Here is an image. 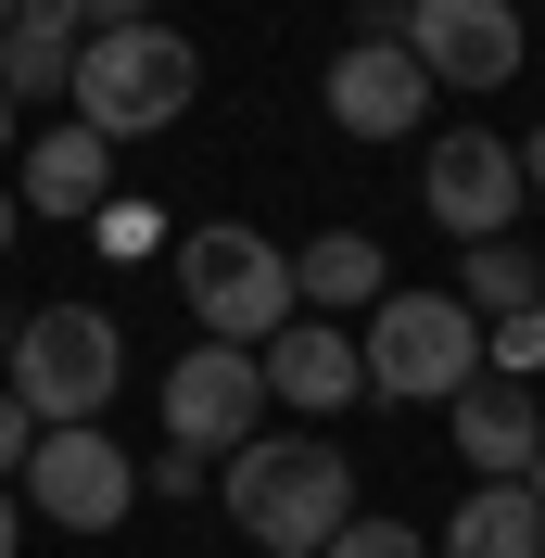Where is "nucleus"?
Returning <instances> with one entry per match:
<instances>
[{
	"label": "nucleus",
	"mask_w": 545,
	"mask_h": 558,
	"mask_svg": "<svg viewBox=\"0 0 545 558\" xmlns=\"http://www.w3.org/2000/svg\"><path fill=\"white\" fill-rule=\"evenodd\" d=\"M254 368H267V407H305V418H342L355 393H368V355H355L342 317H292V330H267Z\"/></svg>",
	"instance_id": "11"
},
{
	"label": "nucleus",
	"mask_w": 545,
	"mask_h": 558,
	"mask_svg": "<svg viewBox=\"0 0 545 558\" xmlns=\"http://www.w3.org/2000/svg\"><path fill=\"white\" fill-rule=\"evenodd\" d=\"M13 546H26V495L0 483V558H13Z\"/></svg>",
	"instance_id": "25"
},
{
	"label": "nucleus",
	"mask_w": 545,
	"mask_h": 558,
	"mask_svg": "<svg viewBox=\"0 0 545 558\" xmlns=\"http://www.w3.org/2000/svg\"><path fill=\"white\" fill-rule=\"evenodd\" d=\"M76 38H89V0H13V26H0V102H64L76 76Z\"/></svg>",
	"instance_id": "13"
},
{
	"label": "nucleus",
	"mask_w": 545,
	"mask_h": 558,
	"mask_svg": "<svg viewBox=\"0 0 545 558\" xmlns=\"http://www.w3.org/2000/svg\"><path fill=\"white\" fill-rule=\"evenodd\" d=\"M13 495H26L51 533H114L140 508V457L114 445L102 418H76V432H38V457L13 470Z\"/></svg>",
	"instance_id": "6"
},
{
	"label": "nucleus",
	"mask_w": 545,
	"mask_h": 558,
	"mask_svg": "<svg viewBox=\"0 0 545 558\" xmlns=\"http://www.w3.org/2000/svg\"><path fill=\"white\" fill-rule=\"evenodd\" d=\"M254 432H267V368H254V343H191L166 368V445L241 457Z\"/></svg>",
	"instance_id": "7"
},
{
	"label": "nucleus",
	"mask_w": 545,
	"mask_h": 558,
	"mask_svg": "<svg viewBox=\"0 0 545 558\" xmlns=\"http://www.w3.org/2000/svg\"><path fill=\"white\" fill-rule=\"evenodd\" d=\"M13 330H26V317H13V305H0V355H13Z\"/></svg>",
	"instance_id": "28"
},
{
	"label": "nucleus",
	"mask_w": 545,
	"mask_h": 558,
	"mask_svg": "<svg viewBox=\"0 0 545 558\" xmlns=\"http://www.w3.org/2000/svg\"><path fill=\"white\" fill-rule=\"evenodd\" d=\"M89 26H153V0H89Z\"/></svg>",
	"instance_id": "24"
},
{
	"label": "nucleus",
	"mask_w": 545,
	"mask_h": 558,
	"mask_svg": "<svg viewBox=\"0 0 545 558\" xmlns=\"http://www.w3.org/2000/svg\"><path fill=\"white\" fill-rule=\"evenodd\" d=\"M216 495H229L241 546L317 558L342 521H355V457H342L330 432H254L241 457H216Z\"/></svg>",
	"instance_id": "1"
},
{
	"label": "nucleus",
	"mask_w": 545,
	"mask_h": 558,
	"mask_svg": "<svg viewBox=\"0 0 545 558\" xmlns=\"http://www.w3.org/2000/svg\"><path fill=\"white\" fill-rule=\"evenodd\" d=\"M520 191H545V128H520Z\"/></svg>",
	"instance_id": "26"
},
{
	"label": "nucleus",
	"mask_w": 545,
	"mask_h": 558,
	"mask_svg": "<svg viewBox=\"0 0 545 558\" xmlns=\"http://www.w3.org/2000/svg\"><path fill=\"white\" fill-rule=\"evenodd\" d=\"M26 457H38V418L13 407V393H0V483H13V470H26Z\"/></svg>",
	"instance_id": "22"
},
{
	"label": "nucleus",
	"mask_w": 545,
	"mask_h": 558,
	"mask_svg": "<svg viewBox=\"0 0 545 558\" xmlns=\"http://www.w3.org/2000/svg\"><path fill=\"white\" fill-rule=\"evenodd\" d=\"M407 51L432 89H508L520 76V0H407Z\"/></svg>",
	"instance_id": "9"
},
{
	"label": "nucleus",
	"mask_w": 545,
	"mask_h": 558,
	"mask_svg": "<svg viewBox=\"0 0 545 558\" xmlns=\"http://www.w3.org/2000/svg\"><path fill=\"white\" fill-rule=\"evenodd\" d=\"M419 204L457 229V242H508L520 229V140H495V128H444L432 153H419Z\"/></svg>",
	"instance_id": "8"
},
{
	"label": "nucleus",
	"mask_w": 545,
	"mask_h": 558,
	"mask_svg": "<svg viewBox=\"0 0 545 558\" xmlns=\"http://www.w3.org/2000/svg\"><path fill=\"white\" fill-rule=\"evenodd\" d=\"M317 558H432V533H407V521H380V508H355V521H342Z\"/></svg>",
	"instance_id": "19"
},
{
	"label": "nucleus",
	"mask_w": 545,
	"mask_h": 558,
	"mask_svg": "<svg viewBox=\"0 0 545 558\" xmlns=\"http://www.w3.org/2000/svg\"><path fill=\"white\" fill-rule=\"evenodd\" d=\"M355 355H368V393H393V407H457V393L482 381V317L457 305V292H380L368 330H355Z\"/></svg>",
	"instance_id": "4"
},
{
	"label": "nucleus",
	"mask_w": 545,
	"mask_h": 558,
	"mask_svg": "<svg viewBox=\"0 0 545 558\" xmlns=\"http://www.w3.org/2000/svg\"><path fill=\"white\" fill-rule=\"evenodd\" d=\"M0 26H13V0H0Z\"/></svg>",
	"instance_id": "30"
},
{
	"label": "nucleus",
	"mask_w": 545,
	"mask_h": 558,
	"mask_svg": "<svg viewBox=\"0 0 545 558\" xmlns=\"http://www.w3.org/2000/svg\"><path fill=\"white\" fill-rule=\"evenodd\" d=\"M153 242H166V216H153V204H102V216H89V254H114V267H140Z\"/></svg>",
	"instance_id": "20"
},
{
	"label": "nucleus",
	"mask_w": 545,
	"mask_h": 558,
	"mask_svg": "<svg viewBox=\"0 0 545 558\" xmlns=\"http://www.w3.org/2000/svg\"><path fill=\"white\" fill-rule=\"evenodd\" d=\"M380 292H393V267H380V242H368V229H317V242L292 254V305H305V317L380 305Z\"/></svg>",
	"instance_id": "15"
},
{
	"label": "nucleus",
	"mask_w": 545,
	"mask_h": 558,
	"mask_svg": "<svg viewBox=\"0 0 545 558\" xmlns=\"http://www.w3.org/2000/svg\"><path fill=\"white\" fill-rule=\"evenodd\" d=\"M0 140H13V102H0Z\"/></svg>",
	"instance_id": "29"
},
{
	"label": "nucleus",
	"mask_w": 545,
	"mask_h": 558,
	"mask_svg": "<svg viewBox=\"0 0 545 558\" xmlns=\"http://www.w3.org/2000/svg\"><path fill=\"white\" fill-rule=\"evenodd\" d=\"M330 128H342V140H419V128H432V76H419L407 38H342Z\"/></svg>",
	"instance_id": "10"
},
{
	"label": "nucleus",
	"mask_w": 545,
	"mask_h": 558,
	"mask_svg": "<svg viewBox=\"0 0 545 558\" xmlns=\"http://www.w3.org/2000/svg\"><path fill=\"white\" fill-rule=\"evenodd\" d=\"M355 38H407V0H355Z\"/></svg>",
	"instance_id": "23"
},
{
	"label": "nucleus",
	"mask_w": 545,
	"mask_h": 558,
	"mask_svg": "<svg viewBox=\"0 0 545 558\" xmlns=\"http://www.w3.org/2000/svg\"><path fill=\"white\" fill-rule=\"evenodd\" d=\"M457 305H470V317H520V305H545L533 242H470V254H457Z\"/></svg>",
	"instance_id": "17"
},
{
	"label": "nucleus",
	"mask_w": 545,
	"mask_h": 558,
	"mask_svg": "<svg viewBox=\"0 0 545 558\" xmlns=\"http://www.w3.org/2000/svg\"><path fill=\"white\" fill-rule=\"evenodd\" d=\"M444 418H457V457H470L482 483H533V457H545V407H533V381H470Z\"/></svg>",
	"instance_id": "12"
},
{
	"label": "nucleus",
	"mask_w": 545,
	"mask_h": 558,
	"mask_svg": "<svg viewBox=\"0 0 545 558\" xmlns=\"http://www.w3.org/2000/svg\"><path fill=\"white\" fill-rule=\"evenodd\" d=\"M533 368H545V305L482 317V381H533Z\"/></svg>",
	"instance_id": "18"
},
{
	"label": "nucleus",
	"mask_w": 545,
	"mask_h": 558,
	"mask_svg": "<svg viewBox=\"0 0 545 558\" xmlns=\"http://www.w3.org/2000/svg\"><path fill=\"white\" fill-rule=\"evenodd\" d=\"M444 558H545V495L533 483H482L444 521Z\"/></svg>",
	"instance_id": "16"
},
{
	"label": "nucleus",
	"mask_w": 545,
	"mask_h": 558,
	"mask_svg": "<svg viewBox=\"0 0 545 558\" xmlns=\"http://www.w3.org/2000/svg\"><path fill=\"white\" fill-rule=\"evenodd\" d=\"M204 483H216V457H191V445L153 457V495H204Z\"/></svg>",
	"instance_id": "21"
},
{
	"label": "nucleus",
	"mask_w": 545,
	"mask_h": 558,
	"mask_svg": "<svg viewBox=\"0 0 545 558\" xmlns=\"http://www.w3.org/2000/svg\"><path fill=\"white\" fill-rule=\"evenodd\" d=\"M178 292H191V317H204V343H267V330H292V254L267 242V229H241V216H216V229H191L178 242Z\"/></svg>",
	"instance_id": "5"
},
{
	"label": "nucleus",
	"mask_w": 545,
	"mask_h": 558,
	"mask_svg": "<svg viewBox=\"0 0 545 558\" xmlns=\"http://www.w3.org/2000/svg\"><path fill=\"white\" fill-rule=\"evenodd\" d=\"M13 229H26V204H13V191H0V254H13Z\"/></svg>",
	"instance_id": "27"
},
{
	"label": "nucleus",
	"mask_w": 545,
	"mask_h": 558,
	"mask_svg": "<svg viewBox=\"0 0 545 558\" xmlns=\"http://www.w3.org/2000/svg\"><path fill=\"white\" fill-rule=\"evenodd\" d=\"M13 204H26V216H102V204H114V140H89L76 114H64V128H38Z\"/></svg>",
	"instance_id": "14"
},
{
	"label": "nucleus",
	"mask_w": 545,
	"mask_h": 558,
	"mask_svg": "<svg viewBox=\"0 0 545 558\" xmlns=\"http://www.w3.org/2000/svg\"><path fill=\"white\" fill-rule=\"evenodd\" d=\"M0 368H13L0 393H13L38 432H76V418H102L114 381H128V330H114L102 305H38L26 330H13V355H0Z\"/></svg>",
	"instance_id": "3"
},
{
	"label": "nucleus",
	"mask_w": 545,
	"mask_h": 558,
	"mask_svg": "<svg viewBox=\"0 0 545 558\" xmlns=\"http://www.w3.org/2000/svg\"><path fill=\"white\" fill-rule=\"evenodd\" d=\"M204 102V51L153 13V26H89L76 38V76H64V114L89 140H153Z\"/></svg>",
	"instance_id": "2"
}]
</instances>
